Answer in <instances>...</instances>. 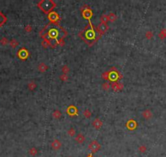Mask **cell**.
Listing matches in <instances>:
<instances>
[{
	"instance_id": "5",
	"label": "cell",
	"mask_w": 166,
	"mask_h": 157,
	"mask_svg": "<svg viewBox=\"0 0 166 157\" xmlns=\"http://www.w3.org/2000/svg\"><path fill=\"white\" fill-rule=\"evenodd\" d=\"M0 43H1L2 45H6L7 44V39L6 38H2L1 40H0Z\"/></svg>"
},
{
	"instance_id": "1",
	"label": "cell",
	"mask_w": 166,
	"mask_h": 157,
	"mask_svg": "<svg viewBox=\"0 0 166 157\" xmlns=\"http://www.w3.org/2000/svg\"><path fill=\"white\" fill-rule=\"evenodd\" d=\"M45 36L51 40H60L65 35L64 30L57 26H49L44 30Z\"/></svg>"
},
{
	"instance_id": "4",
	"label": "cell",
	"mask_w": 166,
	"mask_h": 157,
	"mask_svg": "<svg viewBox=\"0 0 166 157\" xmlns=\"http://www.w3.org/2000/svg\"><path fill=\"white\" fill-rule=\"evenodd\" d=\"M6 21H7V18H6V17L4 16V15L0 12V27H1L2 25L6 22Z\"/></svg>"
},
{
	"instance_id": "6",
	"label": "cell",
	"mask_w": 166,
	"mask_h": 157,
	"mask_svg": "<svg viewBox=\"0 0 166 157\" xmlns=\"http://www.w3.org/2000/svg\"><path fill=\"white\" fill-rule=\"evenodd\" d=\"M16 42L13 39V40L11 42V46L12 48H15V47H16Z\"/></svg>"
},
{
	"instance_id": "3",
	"label": "cell",
	"mask_w": 166,
	"mask_h": 157,
	"mask_svg": "<svg viewBox=\"0 0 166 157\" xmlns=\"http://www.w3.org/2000/svg\"><path fill=\"white\" fill-rule=\"evenodd\" d=\"M85 38H86L87 39H89V40H91V39H93L94 38L95 34H94V30H92L91 28H90V29L85 30Z\"/></svg>"
},
{
	"instance_id": "2",
	"label": "cell",
	"mask_w": 166,
	"mask_h": 157,
	"mask_svg": "<svg viewBox=\"0 0 166 157\" xmlns=\"http://www.w3.org/2000/svg\"><path fill=\"white\" fill-rule=\"evenodd\" d=\"M39 5H40V8H41L42 10L47 12L49 10H51V9L53 8V7H54L53 3H52L51 1H43V2H42Z\"/></svg>"
}]
</instances>
